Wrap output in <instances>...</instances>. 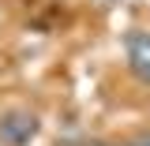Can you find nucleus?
<instances>
[{"mask_svg":"<svg viewBox=\"0 0 150 146\" xmlns=\"http://www.w3.org/2000/svg\"><path fill=\"white\" fill-rule=\"evenodd\" d=\"M128 64L143 83H150V34H131L128 37Z\"/></svg>","mask_w":150,"mask_h":146,"instance_id":"f03ea898","label":"nucleus"},{"mask_svg":"<svg viewBox=\"0 0 150 146\" xmlns=\"http://www.w3.org/2000/svg\"><path fill=\"white\" fill-rule=\"evenodd\" d=\"M86 146H112V142H86Z\"/></svg>","mask_w":150,"mask_h":146,"instance_id":"20e7f679","label":"nucleus"},{"mask_svg":"<svg viewBox=\"0 0 150 146\" xmlns=\"http://www.w3.org/2000/svg\"><path fill=\"white\" fill-rule=\"evenodd\" d=\"M34 131H38V120H34L26 109H8L4 116H0V142H4V146H23V142H30Z\"/></svg>","mask_w":150,"mask_h":146,"instance_id":"f257e3e1","label":"nucleus"},{"mask_svg":"<svg viewBox=\"0 0 150 146\" xmlns=\"http://www.w3.org/2000/svg\"><path fill=\"white\" fill-rule=\"evenodd\" d=\"M131 146H150V131H139V135L131 139Z\"/></svg>","mask_w":150,"mask_h":146,"instance_id":"7ed1b4c3","label":"nucleus"}]
</instances>
